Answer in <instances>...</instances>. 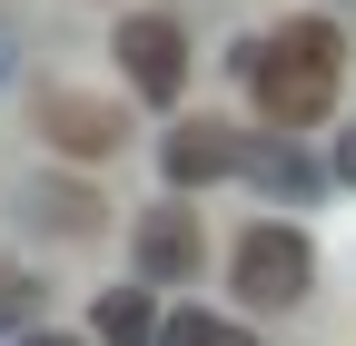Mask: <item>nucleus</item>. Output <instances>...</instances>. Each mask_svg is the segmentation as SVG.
<instances>
[{
  "mask_svg": "<svg viewBox=\"0 0 356 346\" xmlns=\"http://www.w3.org/2000/svg\"><path fill=\"white\" fill-rule=\"evenodd\" d=\"M248 90H257V109L267 119H287V129H307V119H327L337 109V69H346V50H337V30L327 20H287V30H267V40H248Z\"/></svg>",
  "mask_w": 356,
  "mask_h": 346,
  "instance_id": "nucleus-1",
  "label": "nucleus"
},
{
  "mask_svg": "<svg viewBox=\"0 0 356 346\" xmlns=\"http://www.w3.org/2000/svg\"><path fill=\"white\" fill-rule=\"evenodd\" d=\"M307 287H317V247H307L297 228L267 218V228L238 238V297H248V307H297Z\"/></svg>",
  "mask_w": 356,
  "mask_h": 346,
  "instance_id": "nucleus-2",
  "label": "nucleus"
},
{
  "mask_svg": "<svg viewBox=\"0 0 356 346\" xmlns=\"http://www.w3.org/2000/svg\"><path fill=\"white\" fill-rule=\"evenodd\" d=\"M119 69L139 79L149 99H178V79H188V30L159 20V10H129L119 20Z\"/></svg>",
  "mask_w": 356,
  "mask_h": 346,
  "instance_id": "nucleus-3",
  "label": "nucleus"
},
{
  "mask_svg": "<svg viewBox=\"0 0 356 346\" xmlns=\"http://www.w3.org/2000/svg\"><path fill=\"white\" fill-rule=\"evenodd\" d=\"M159 168H168V188L238 179V168H248V139H238L228 119H178V129H168V149H159Z\"/></svg>",
  "mask_w": 356,
  "mask_h": 346,
  "instance_id": "nucleus-4",
  "label": "nucleus"
},
{
  "mask_svg": "<svg viewBox=\"0 0 356 346\" xmlns=\"http://www.w3.org/2000/svg\"><path fill=\"white\" fill-rule=\"evenodd\" d=\"M40 129H50L60 158H109V149L129 139V119H119L109 99H89V90H50V99H40Z\"/></svg>",
  "mask_w": 356,
  "mask_h": 346,
  "instance_id": "nucleus-5",
  "label": "nucleus"
},
{
  "mask_svg": "<svg viewBox=\"0 0 356 346\" xmlns=\"http://www.w3.org/2000/svg\"><path fill=\"white\" fill-rule=\"evenodd\" d=\"M188 267H198V218H188V208H149V218H139V277L149 287H178Z\"/></svg>",
  "mask_w": 356,
  "mask_h": 346,
  "instance_id": "nucleus-6",
  "label": "nucleus"
},
{
  "mask_svg": "<svg viewBox=\"0 0 356 346\" xmlns=\"http://www.w3.org/2000/svg\"><path fill=\"white\" fill-rule=\"evenodd\" d=\"M99 336H109V346H159V317H149V297H139V287H119L109 307H99Z\"/></svg>",
  "mask_w": 356,
  "mask_h": 346,
  "instance_id": "nucleus-7",
  "label": "nucleus"
},
{
  "mask_svg": "<svg viewBox=\"0 0 356 346\" xmlns=\"http://www.w3.org/2000/svg\"><path fill=\"white\" fill-rule=\"evenodd\" d=\"M159 346H257L248 327H228V317H198V307H178L168 327H159Z\"/></svg>",
  "mask_w": 356,
  "mask_h": 346,
  "instance_id": "nucleus-8",
  "label": "nucleus"
},
{
  "mask_svg": "<svg viewBox=\"0 0 356 346\" xmlns=\"http://www.w3.org/2000/svg\"><path fill=\"white\" fill-rule=\"evenodd\" d=\"M30 208H40L50 238H79V228H89V198H79V188H30Z\"/></svg>",
  "mask_w": 356,
  "mask_h": 346,
  "instance_id": "nucleus-9",
  "label": "nucleus"
},
{
  "mask_svg": "<svg viewBox=\"0 0 356 346\" xmlns=\"http://www.w3.org/2000/svg\"><path fill=\"white\" fill-rule=\"evenodd\" d=\"M10 317H30V277H10V267H0V327H10Z\"/></svg>",
  "mask_w": 356,
  "mask_h": 346,
  "instance_id": "nucleus-10",
  "label": "nucleus"
},
{
  "mask_svg": "<svg viewBox=\"0 0 356 346\" xmlns=\"http://www.w3.org/2000/svg\"><path fill=\"white\" fill-rule=\"evenodd\" d=\"M337 179H356V139H346V149H337Z\"/></svg>",
  "mask_w": 356,
  "mask_h": 346,
  "instance_id": "nucleus-11",
  "label": "nucleus"
},
{
  "mask_svg": "<svg viewBox=\"0 0 356 346\" xmlns=\"http://www.w3.org/2000/svg\"><path fill=\"white\" fill-rule=\"evenodd\" d=\"M20 346H79V336H20Z\"/></svg>",
  "mask_w": 356,
  "mask_h": 346,
  "instance_id": "nucleus-12",
  "label": "nucleus"
}]
</instances>
